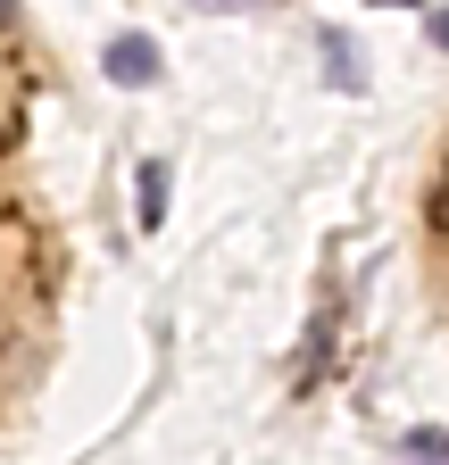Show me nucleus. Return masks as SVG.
Masks as SVG:
<instances>
[{
    "label": "nucleus",
    "instance_id": "nucleus-1",
    "mask_svg": "<svg viewBox=\"0 0 449 465\" xmlns=\"http://www.w3.org/2000/svg\"><path fill=\"white\" fill-rule=\"evenodd\" d=\"M108 75L117 84H150L158 75V42L150 34H108Z\"/></svg>",
    "mask_w": 449,
    "mask_h": 465
},
{
    "label": "nucleus",
    "instance_id": "nucleus-2",
    "mask_svg": "<svg viewBox=\"0 0 449 465\" xmlns=\"http://www.w3.org/2000/svg\"><path fill=\"white\" fill-rule=\"evenodd\" d=\"M158 216H166V166L150 158L142 166V224H158Z\"/></svg>",
    "mask_w": 449,
    "mask_h": 465
},
{
    "label": "nucleus",
    "instance_id": "nucleus-3",
    "mask_svg": "<svg viewBox=\"0 0 449 465\" xmlns=\"http://www.w3.org/2000/svg\"><path fill=\"white\" fill-rule=\"evenodd\" d=\"M424 34H433V42L449 50V9H433V17H424Z\"/></svg>",
    "mask_w": 449,
    "mask_h": 465
},
{
    "label": "nucleus",
    "instance_id": "nucleus-4",
    "mask_svg": "<svg viewBox=\"0 0 449 465\" xmlns=\"http://www.w3.org/2000/svg\"><path fill=\"white\" fill-rule=\"evenodd\" d=\"M433 216H441V224H449V174H441V200H433Z\"/></svg>",
    "mask_w": 449,
    "mask_h": 465
}]
</instances>
